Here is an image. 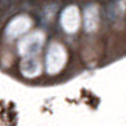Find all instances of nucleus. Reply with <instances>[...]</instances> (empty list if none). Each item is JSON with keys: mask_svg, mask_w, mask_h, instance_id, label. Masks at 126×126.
<instances>
[{"mask_svg": "<svg viewBox=\"0 0 126 126\" xmlns=\"http://www.w3.org/2000/svg\"><path fill=\"white\" fill-rule=\"evenodd\" d=\"M41 63L35 58H23L20 63V71L26 78H34L41 73Z\"/></svg>", "mask_w": 126, "mask_h": 126, "instance_id": "39448f33", "label": "nucleus"}, {"mask_svg": "<svg viewBox=\"0 0 126 126\" xmlns=\"http://www.w3.org/2000/svg\"><path fill=\"white\" fill-rule=\"evenodd\" d=\"M44 43V34L41 31H35L23 37L18 43L19 54L23 58H34L41 51Z\"/></svg>", "mask_w": 126, "mask_h": 126, "instance_id": "f03ea898", "label": "nucleus"}, {"mask_svg": "<svg viewBox=\"0 0 126 126\" xmlns=\"http://www.w3.org/2000/svg\"><path fill=\"white\" fill-rule=\"evenodd\" d=\"M32 26V20L28 16H18L13 18L6 28V34L9 38H17L26 33Z\"/></svg>", "mask_w": 126, "mask_h": 126, "instance_id": "20e7f679", "label": "nucleus"}, {"mask_svg": "<svg viewBox=\"0 0 126 126\" xmlns=\"http://www.w3.org/2000/svg\"><path fill=\"white\" fill-rule=\"evenodd\" d=\"M66 51L62 44L58 42H53L49 47L48 53H47L46 60V69L47 72L51 75L59 73L63 69L65 62H66Z\"/></svg>", "mask_w": 126, "mask_h": 126, "instance_id": "f257e3e1", "label": "nucleus"}, {"mask_svg": "<svg viewBox=\"0 0 126 126\" xmlns=\"http://www.w3.org/2000/svg\"><path fill=\"white\" fill-rule=\"evenodd\" d=\"M61 26L67 33H75L80 28V11L76 6H69L61 15Z\"/></svg>", "mask_w": 126, "mask_h": 126, "instance_id": "7ed1b4c3", "label": "nucleus"}, {"mask_svg": "<svg viewBox=\"0 0 126 126\" xmlns=\"http://www.w3.org/2000/svg\"><path fill=\"white\" fill-rule=\"evenodd\" d=\"M97 23V15H96V8L91 7L86 9L85 12V28L87 31H92L96 28Z\"/></svg>", "mask_w": 126, "mask_h": 126, "instance_id": "423d86ee", "label": "nucleus"}]
</instances>
